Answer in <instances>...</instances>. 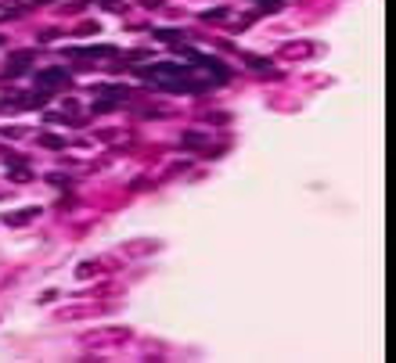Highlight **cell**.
Listing matches in <instances>:
<instances>
[{"instance_id":"cell-1","label":"cell","mask_w":396,"mask_h":363,"mask_svg":"<svg viewBox=\"0 0 396 363\" xmlns=\"http://www.w3.org/2000/svg\"><path fill=\"white\" fill-rule=\"evenodd\" d=\"M40 83H69V76L65 72H44V76H40Z\"/></svg>"},{"instance_id":"cell-2","label":"cell","mask_w":396,"mask_h":363,"mask_svg":"<svg viewBox=\"0 0 396 363\" xmlns=\"http://www.w3.org/2000/svg\"><path fill=\"white\" fill-rule=\"evenodd\" d=\"M281 54H285V58H292V54H310V44H292V47H285Z\"/></svg>"}]
</instances>
